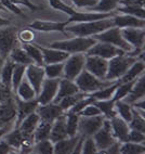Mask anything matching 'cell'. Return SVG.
I'll list each match as a JSON object with an SVG mask.
<instances>
[{"label": "cell", "mask_w": 145, "mask_h": 154, "mask_svg": "<svg viewBox=\"0 0 145 154\" xmlns=\"http://www.w3.org/2000/svg\"><path fill=\"white\" fill-rule=\"evenodd\" d=\"M79 89L77 87L75 80L67 79V78H60V82H59V88L58 92L55 94L54 99H53V103H59L61 100L65 98L67 96H71V94H74L76 92H78Z\"/></svg>", "instance_id": "7402d4cb"}, {"label": "cell", "mask_w": 145, "mask_h": 154, "mask_svg": "<svg viewBox=\"0 0 145 154\" xmlns=\"http://www.w3.org/2000/svg\"><path fill=\"white\" fill-rule=\"evenodd\" d=\"M120 154H144L145 153V146L144 143H135L126 141V142H121Z\"/></svg>", "instance_id": "74e56055"}, {"label": "cell", "mask_w": 145, "mask_h": 154, "mask_svg": "<svg viewBox=\"0 0 145 154\" xmlns=\"http://www.w3.org/2000/svg\"><path fill=\"white\" fill-rule=\"evenodd\" d=\"M98 146H96L95 142L93 140L92 136H88L85 137V140L82 142V148H81V153L83 154H95L98 153Z\"/></svg>", "instance_id": "7dc6e473"}, {"label": "cell", "mask_w": 145, "mask_h": 154, "mask_svg": "<svg viewBox=\"0 0 145 154\" xmlns=\"http://www.w3.org/2000/svg\"><path fill=\"white\" fill-rule=\"evenodd\" d=\"M104 119L105 117L102 114L95 116H79L78 131L85 137L93 136L102 127Z\"/></svg>", "instance_id": "9c48e42d"}, {"label": "cell", "mask_w": 145, "mask_h": 154, "mask_svg": "<svg viewBox=\"0 0 145 154\" xmlns=\"http://www.w3.org/2000/svg\"><path fill=\"white\" fill-rule=\"evenodd\" d=\"M23 49L27 52V54L29 55V58L33 60L34 64L39 66H44V58H42V53L41 50L39 49L38 45H34L33 42L30 44H24L23 45Z\"/></svg>", "instance_id": "d590c367"}, {"label": "cell", "mask_w": 145, "mask_h": 154, "mask_svg": "<svg viewBox=\"0 0 145 154\" xmlns=\"http://www.w3.org/2000/svg\"><path fill=\"white\" fill-rule=\"evenodd\" d=\"M96 40L93 37H79L76 36L74 38L67 40H59L49 44V47L54 49L62 50L65 52L73 54V53H85L95 44Z\"/></svg>", "instance_id": "7a4b0ae2"}, {"label": "cell", "mask_w": 145, "mask_h": 154, "mask_svg": "<svg viewBox=\"0 0 145 154\" xmlns=\"http://www.w3.org/2000/svg\"><path fill=\"white\" fill-rule=\"evenodd\" d=\"M102 114L101 111L95 104H94V102L91 103V104L87 105V106L81 110L79 113H78V115L79 116H95V115H100Z\"/></svg>", "instance_id": "681fc988"}, {"label": "cell", "mask_w": 145, "mask_h": 154, "mask_svg": "<svg viewBox=\"0 0 145 154\" xmlns=\"http://www.w3.org/2000/svg\"><path fill=\"white\" fill-rule=\"evenodd\" d=\"M11 2H13L14 5H22V6L26 7V8L30 9V10H33V11H36V10H38L39 7L36 6L35 3H33V1H30V0H10Z\"/></svg>", "instance_id": "11a10c76"}, {"label": "cell", "mask_w": 145, "mask_h": 154, "mask_svg": "<svg viewBox=\"0 0 145 154\" xmlns=\"http://www.w3.org/2000/svg\"><path fill=\"white\" fill-rule=\"evenodd\" d=\"M14 101L17 105V117H15V127H19V125L22 123L23 119L35 112L37 106L39 105L37 99L33 100H22L17 96H14Z\"/></svg>", "instance_id": "5bb4252c"}, {"label": "cell", "mask_w": 145, "mask_h": 154, "mask_svg": "<svg viewBox=\"0 0 145 154\" xmlns=\"http://www.w3.org/2000/svg\"><path fill=\"white\" fill-rule=\"evenodd\" d=\"M92 37L95 39L96 42H107V44H110L113 46L120 48V49H122L126 52L131 51L132 49L131 46L123 39L122 35H121L120 28L116 27V26L107 28L106 30H104V32H102L100 34H96V35L92 36Z\"/></svg>", "instance_id": "8992f818"}, {"label": "cell", "mask_w": 145, "mask_h": 154, "mask_svg": "<svg viewBox=\"0 0 145 154\" xmlns=\"http://www.w3.org/2000/svg\"><path fill=\"white\" fill-rule=\"evenodd\" d=\"M80 135H76L74 137H67L65 139L59 140L54 142V153L56 154H71L74 152L77 142L79 140Z\"/></svg>", "instance_id": "d4e9b609"}, {"label": "cell", "mask_w": 145, "mask_h": 154, "mask_svg": "<svg viewBox=\"0 0 145 154\" xmlns=\"http://www.w3.org/2000/svg\"><path fill=\"white\" fill-rule=\"evenodd\" d=\"M86 96H87V94L81 92V91H78V92H76V94H71V96H67V97H65V98H63V99L59 102L58 104L62 107V110H63L64 112H66V111H68L73 105H75L77 102L79 101V100H81L82 98Z\"/></svg>", "instance_id": "b9f144b4"}, {"label": "cell", "mask_w": 145, "mask_h": 154, "mask_svg": "<svg viewBox=\"0 0 145 154\" xmlns=\"http://www.w3.org/2000/svg\"><path fill=\"white\" fill-rule=\"evenodd\" d=\"M50 3V6L52 7L54 10H58V11L63 12V13L67 14L69 17H75L78 12V10H75L71 7L67 6L65 2H63L62 0H48Z\"/></svg>", "instance_id": "bcb514c9"}, {"label": "cell", "mask_w": 145, "mask_h": 154, "mask_svg": "<svg viewBox=\"0 0 145 154\" xmlns=\"http://www.w3.org/2000/svg\"><path fill=\"white\" fill-rule=\"evenodd\" d=\"M14 151H15V150L9 146L5 139H3V140L2 139L0 140V154H8V153H12V152H14Z\"/></svg>", "instance_id": "6f0895ef"}, {"label": "cell", "mask_w": 145, "mask_h": 154, "mask_svg": "<svg viewBox=\"0 0 145 154\" xmlns=\"http://www.w3.org/2000/svg\"><path fill=\"white\" fill-rule=\"evenodd\" d=\"M3 138H5L6 142L8 143L11 148H13L15 151H17V150H21L22 144H23V136H22V132H21V130H20L19 128L15 127L13 130L7 132L6 135L3 136Z\"/></svg>", "instance_id": "1f68e13d"}, {"label": "cell", "mask_w": 145, "mask_h": 154, "mask_svg": "<svg viewBox=\"0 0 145 154\" xmlns=\"http://www.w3.org/2000/svg\"><path fill=\"white\" fill-rule=\"evenodd\" d=\"M17 117V105L14 96L0 103V126H10Z\"/></svg>", "instance_id": "ac0fdd59"}, {"label": "cell", "mask_w": 145, "mask_h": 154, "mask_svg": "<svg viewBox=\"0 0 145 154\" xmlns=\"http://www.w3.org/2000/svg\"><path fill=\"white\" fill-rule=\"evenodd\" d=\"M67 131H66V124H65V112L61 116H59L52 123L51 132H50V140L53 143L59 140L67 138Z\"/></svg>", "instance_id": "603a6c76"}, {"label": "cell", "mask_w": 145, "mask_h": 154, "mask_svg": "<svg viewBox=\"0 0 145 154\" xmlns=\"http://www.w3.org/2000/svg\"><path fill=\"white\" fill-rule=\"evenodd\" d=\"M15 92H17V96L22 100H33L37 97L36 96L35 90H34V88L32 87V85H30V84L28 83V80L25 79V78H23V80L20 83V85L17 86Z\"/></svg>", "instance_id": "4dcf8cb0"}, {"label": "cell", "mask_w": 145, "mask_h": 154, "mask_svg": "<svg viewBox=\"0 0 145 154\" xmlns=\"http://www.w3.org/2000/svg\"><path fill=\"white\" fill-rule=\"evenodd\" d=\"M110 129L114 137L120 142H126L128 134L130 131V127H129L128 122L122 119L120 116H114L113 119H110Z\"/></svg>", "instance_id": "d6986e66"}, {"label": "cell", "mask_w": 145, "mask_h": 154, "mask_svg": "<svg viewBox=\"0 0 145 154\" xmlns=\"http://www.w3.org/2000/svg\"><path fill=\"white\" fill-rule=\"evenodd\" d=\"M11 21L9 19H6V17H2L0 15V27H2V26H7V25H10Z\"/></svg>", "instance_id": "680465c9"}, {"label": "cell", "mask_w": 145, "mask_h": 154, "mask_svg": "<svg viewBox=\"0 0 145 154\" xmlns=\"http://www.w3.org/2000/svg\"><path fill=\"white\" fill-rule=\"evenodd\" d=\"M17 38L23 44H30L35 39V34L33 33V29H24L21 32H17Z\"/></svg>", "instance_id": "f907efd6"}, {"label": "cell", "mask_w": 145, "mask_h": 154, "mask_svg": "<svg viewBox=\"0 0 145 154\" xmlns=\"http://www.w3.org/2000/svg\"><path fill=\"white\" fill-rule=\"evenodd\" d=\"M14 62L11 59L7 58L5 61V64L2 66L1 73H0V80L5 86L12 90V75H13V69H14Z\"/></svg>", "instance_id": "4316f807"}, {"label": "cell", "mask_w": 145, "mask_h": 154, "mask_svg": "<svg viewBox=\"0 0 145 154\" xmlns=\"http://www.w3.org/2000/svg\"><path fill=\"white\" fill-rule=\"evenodd\" d=\"M59 82H60V79L44 78L38 96L36 97L39 104H47V103L53 101L55 94L58 92Z\"/></svg>", "instance_id": "4fadbf2b"}, {"label": "cell", "mask_w": 145, "mask_h": 154, "mask_svg": "<svg viewBox=\"0 0 145 154\" xmlns=\"http://www.w3.org/2000/svg\"><path fill=\"white\" fill-rule=\"evenodd\" d=\"M69 21H63V22H55V21H41V20H37L34 21L30 24H28V27L30 29H35L38 32H59V33L65 34L66 30L65 27L67 25H69Z\"/></svg>", "instance_id": "2e32d148"}, {"label": "cell", "mask_w": 145, "mask_h": 154, "mask_svg": "<svg viewBox=\"0 0 145 154\" xmlns=\"http://www.w3.org/2000/svg\"><path fill=\"white\" fill-rule=\"evenodd\" d=\"M112 17L75 23L74 25H67L65 27V30L68 33L74 34L75 36H79V37H92L96 34L106 30L107 28L113 27L114 22H113Z\"/></svg>", "instance_id": "6da1fadb"}, {"label": "cell", "mask_w": 145, "mask_h": 154, "mask_svg": "<svg viewBox=\"0 0 145 154\" xmlns=\"http://www.w3.org/2000/svg\"><path fill=\"white\" fill-rule=\"evenodd\" d=\"M32 152L38 154H52L54 153V144L50 139L37 141L34 143Z\"/></svg>", "instance_id": "7bdbcfd3"}, {"label": "cell", "mask_w": 145, "mask_h": 154, "mask_svg": "<svg viewBox=\"0 0 145 154\" xmlns=\"http://www.w3.org/2000/svg\"><path fill=\"white\" fill-rule=\"evenodd\" d=\"M120 0H99L95 6L90 9H87L90 12H100V13H108L113 10H116L119 6Z\"/></svg>", "instance_id": "d6a6232c"}, {"label": "cell", "mask_w": 145, "mask_h": 154, "mask_svg": "<svg viewBox=\"0 0 145 154\" xmlns=\"http://www.w3.org/2000/svg\"><path fill=\"white\" fill-rule=\"evenodd\" d=\"M93 140L95 142L96 146H98V153H103L110 144L115 142L117 139L114 137L110 129V119H105L103 122V125L98 131L92 136Z\"/></svg>", "instance_id": "ba28073f"}, {"label": "cell", "mask_w": 145, "mask_h": 154, "mask_svg": "<svg viewBox=\"0 0 145 154\" xmlns=\"http://www.w3.org/2000/svg\"><path fill=\"white\" fill-rule=\"evenodd\" d=\"M8 130H9V126H0V140L8 132Z\"/></svg>", "instance_id": "91938a15"}, {"label": "cell", "mask_w": 145, "mask_h": 154, "mask_svg": "<svg viewBox=\"0 0 145 154\" xmlns=\"http://www.w3.org/2000/svg\"><path fill=\"white\" fill-rule=\"evenodd\" d=\"M121 35L123 39L134 49L143 50L145 44V29L139 27L121 28Z\"/></svg>", "instance_id": "7c38bea8"}, {"label": "cell", "mask_w": 145, "mask_h": 154, "mask_svg": "<svg viewBox=\"0 0 145 154\" xmlns=\"http://www.w3.org/2000/svg\"><path fill=\"white\" fill-rule=\"evenodd\" d=\"M94 104L99 107L101 111L102 115L104 116L105 119H110L114 116L117 115V112L115 110V102L112 99L107 100H96L94 101Z\"/></svg>", "instance_id": "83f0119b"}, {"label": "cell", "mask_w": 145, "mask_h": 154, "mask_svg": "<svg viewBox=\"0 0 145 154\" xmlns=\"http://www.w3.org/2000/svg\"><path fill=\"white\" fill-rule=\"evenodd\" d=\"M51 127L52 123L46 121H40L36 127L35 131H34V140L35 142L40 140H46L50 139V132H51Z\"/></svg>", "instance_id": "e575fe53"}, {"label": "cell", "mask_w": 145, "mask_h": 154, "mask_svg": "<svg viewBox=\"0 0 145 154\" xmlns=\"http://www.w3.org/2000/svg\"><path fill=\"white\" fill-rule=\"evenodd\" d=\"M25 76L28 83L32 85L36 92V96H38L39 91L41 89V85L44 83L46 75H44V66H39L36 64L32 63L26 66V71H25Z\"/></svg>", "instance_id": "9a60e30c"}, {"label": "cell", "mask_w": 145, "mask_h": 154, "mask_svg": "<svg viewBox=\"0 0 145 154\" xmlns=\"http://www.w3.org/2000/svg\"><path fill=\"white\" fill-rule=\"evenodd\" d=\"M119 85V82L116 80L115 83L112 84V85L107 86V87H104V88L100 89V90H96L92 94H89L90 96H92L94 99L96 100H107V99H110L115 92L116 88H117V86Z\"/></svg>", "instance_id": "ab89813d"}, {"label": "cell", "mask_w": 145, "mask_h": 154, "mask_svg": "<svg viewBox=\"0 0 145 154\" xmlns=\"http://www.w3.org/2000/svg\"><path fill=\"white\" fill-rule=\"evenodd\" d=\"M75 83H76L79 91L89 94H92V92H94V91H96V90H100V89L104 88V87L112 85V84H114V82H112V80L99 79L98 77H95L94 75L91 74L90 72H88L87 69H83V71L76 77Z\"/></svg>", "instance_id": "277c9868"}, {"label": "cell", "mask_w": 145, "mask_h": 154, "mask_svg": "<svg viewBox=\"0 0 145 154\" xmlns=\"http://www.w3.org/2000/svg\"><path fill=\"white\" fill-rule=\"evenodd\" d=\"M108 60L98 57V55H86L85 69L90 72L91 74L98 77L99 79L106 80L105 77L107 74Z\"/></svg>", "instance_id": "30bf717a"}, {"label": "cell", "mask_w": 145, "mask_h": 154, "mask_svg": "<svg viewBox=\"0 0 145 154\" xmlns=\"http://www.w3.org/2000/svg\"><path fill=\"white\" fill-rule=\"evenodd\" d=\"M130 129L139 130L145 132V119H144V111L137 110L132 106V117L128 123Z\"/></svg>", "instance_id": "f1b7e54d"}, {"label": "cell", "mask_w": 145, "mask_h": 154, "mask_svg": "<svg viewBox=\"0 0 145 154\" xmlns=\"http://www.w3.org/2000/svg\"><path fill=\"white\" fill-rule=\"evenodd\" d=\"M44 69L46 78L60 79V78L63 77L64 62H59V63H52V64H44Z\"/></svg>", "instance_id": "8d00e7d4"}, {"label": "cell", "mask_w": 145, "mask_h": 154, "mask_svg": "<svg viewBox=\"0 0 145 154\" xmlns=\"http://www.w3.org/2000/svg\"><path fill=\"white\" fill-rule=\"evenodd\" d=\"M144 96H145V75L143 74L137 78V82L134 83L132 89L130 90V92L122 100H125L126 102L132 104L134 102L143 99Z\"/></svg>", "instance_id": "cb8c5ba5"}, {"label": "cell", "mask_w": 145, "mask_h": 154, "mask_svg": "<svg viewBox=\"0 0 145 154\" xmlns=\"http://www.w3.org/2000/svg\"><path fill=\"white\" fill-rule=\"evenodd\" d=\"M6 10H7V9L5 8L2 5H1V2H0V11H6Z\"/></svg>", "instance_id": "6125c7cd"}, {"label": "cell", "mask_w": 145, "mask_h": 154, "mask_svg": "<svg viewBox=\"0 0 145 154\" xmlns=\"http://www.w3.org/2000/svg\"><path fill=\"white\" fill-rule=\"evenodd\" d=\"M137 60L135 57H131V55L123 53V54L116 55L114 58L108 60V67H107V74L105 79L106 80H115L120 79L121 77L125 75L128 69L132 64Z\"/></svg>", "instance_id": "3957f363"}, {"label": "cell", "mask_w": 145, "mask_h": 154, "mask_svg": "<svg viewBox=\"0 0 145 154\" xmlns=\"http://www.w3.org/2000/svg\"><path fill=\"white\" fill-rule=\"evenodd\" d=\"M5 59L2 58V57H1V55H0V73H1V69H2V66H3V64H5Z\"/></svg>", "instance_id": "94428289"}, {"label": "cell", "mask_w": 145, "mask_h": 154, "mask_svg": "<svg viewBox=\"0 0 145 154\" xmlns=\"http://www.w3.org/2000/svg\"><path fill=\"white\" fill-rule=\"evenodd\" d=\"M17 27L2 26L0 27V55L5 60L9 58V54L19 45Z\"/></svg>", "instance_id": "5b68a950"}, {"label": "cell", "mask_w": 145, "mask_h": 154, "mask_svg": "<svg viewBox=\"0 0 145 154\" xmlns=\"http://www.w3.org/2000/svg\"><path fill=\"white\" fill-rule=\"evenodd\" d=\"M39 49L41 50L42 58H44V64H52L59 63V62H64L66 59L69 57V53L62 51V50L54 49L51 47H41L38 45Z\"/></svg>", "instance_id": "44dd1931"}, {"label": "cell", "mask_w": 145, "mask_h": 154, "mask_svg": "<svg viewBox=\"0 0 145 154\" xmlns=\"http://www.w3.org/2000/svg\"><path fill=\"white\" fill-rule=\"evenodd\" d=\"M78 121L79 115L76 113H71L69 111L65 112V124H66V131L68 137H74L78 132Z\"/></svg>", "instance_id": "836d02e7"}, {"label": "cell", "mask_w": 145, "mask_h": 154, "mask_svg": "<svg viewBox=\"0 0 145 154\" xmlns=\"http://www.w3.org/2000/svg\"><path fill=\"white\" fill-rule=\"evenodd\" d=\"M78 9H90L98 3L99 0H71Z\"/></svg>", "instance_id": "816d5d0a"}, {"label": "cell", "mask_w": 145, "mask_h": 154, "mask_svg": "<svg viewBox=\"0 0 145 154\" xmlns=\"http://www.w3.org/2000/svg\"><path fill=\"white\" fill-rule=\"evenodd\" d=\"M127 141L130 142H135V143H144L145 141V132L139 131V130L130 129L128 134V138Z\"/></svg>", "instance_id": "c3c4849f"}, {"label": "cell", "mask_w": 145, "mask_h": 154, "mask_svg": "<svg viewBox=\"0 0 145 154\" xmlns=\"http://www.w3.org/2000/svg\"><path fill=\"white\" fill-rule=\"evenodd\" d=\"M115 110L117 112V115L120 116L121 119L126 122H130L132 117V105L125 100H119L115 102Z\"/></svg>", "instance_id": "f35d334b"}, {"label": "cell", "mask_w": 145, "mask_h": 154, "mask_svg": "<svg viewBox=\"0 0 145 154\" xmlns=\"http://www.w3.org/2000/svg\"><path fill=\"white\" fill-rule=\"evenodd\" d=\"M86 55L83 53H73L64 61L63 77L75 80L76 77L85 69Z\"/></svg>", "instance_id": "52a82bcc"}, {"label": "cell", "mask_w": 145, "mask_h": 154, "mask_svg": "<svg viewBox=\"0 0 145 154\" xmlns=\"http://www.w3.org/2000/svg\"><path fill=\"white\" fill-rule=\"evenodd\" d=\"M9 59H11L14 63L22 64V65H25V66L34 63L33 60H32V59L29 58V55L27 54V52L23 49V47H19V46L14 48L11 52H10Z\"/></svg>", "instance_id": "f546056e"}, {"label": "cell", "mask_w": 145, "mask_h": 154, "mask_svg": "<svg viewBox=\"0 0 145 154\" xmlns=\"http://www.w3.org/2000/svg\"><path fill=\"white\" fill-rule=\"evenodd\" d=\"M114 26L118 28H126V27H145V19H140V17L129 15V14H119V15H114L112 17Z\"/></svg>", "instance_id": "ffe728a7"}, {"label": "cell", "mask_w": 145, "mask_h": 154, "mask_svg": "<svg viewBox=\"0 0 145 154\" xmlns=\"http://www.w3.org/2000/svg\"><path fill=\"white\" fill-rule=\"evenodd\" d=\"M25 71H26V66L22 64H14L13 69V75H12V91L15 92L17 86L23 80L25 76Z\"/></svg>", "instance_id": "ee69618b"}, {"label": "cell", "mask_w": 145, "mask_h": 154, "mask_svg": "<svg viewBox=\"0 0 145 154\" xmlns=\"http://www.w3.org/2000/svg\"><path fill=\"white\" fill-rule=\"evenodd\" d=\"M144 69H145V64L144 61L141 59L139 60L137 59L133 64H132L130 67L128 69V71L125 73L120 79H118L119 83H127V82H131V80L137 79L141 75L144 74Z\"/></svg>", "instance_id": "484cf974"}, {"label": "cell", "mask_w": 145, "mask_h": 154, "mask_svg": "<svg viewBox=\"0 0 145 154\" xmlns=\"http://www.w3.org/2000/svg\"><path fill=\"white\" fill-rule=\"evenodd\" d=\"M0 2H1V5H2V6L5 7L7 10L11 11L12 13L17 14V15H23L22 10H21V9H20L17 5H14L13 2H11L10 0H0Z\"/></svg>", "instance_id": "db71d44e"}, {"label": "cell", "mask_w": 145, "mask_h": 154, "mask_svg": "<svg viewBox=\"0 0 145 154\" xmlns=\"http://www.w3.org/2000/svg\"><path fill=\"white\" fill-rule=\"evenodd\" d=\"M12 97H13V91L10 88H8L7 86L3 85L1 83V80H0V103L7 101L8 99L12 98Z\"/></svg>", "instance_id": "f5cc1de1"}, {"label": "cell", "mask_w": 145, "mask_h": 154, "mask_svg": "<svg viewBox=\"0 0 145 154\" xmlns=\"http://www.w3.org/2000/svg\"><path fill=\"white\" fill-rule=\"evenodd\" d=\"M135 82H137V79L131 80V82H127V83H119V85L117 86V88H116L115 92H114V94H113L110 99L114 102L125 99V97L130 92V90L132 89Z\"/></svg>", "instance_id": "60d3db41"}, {"label": "cell", "mask_w": 145, "mask_h": 154, "mask_svg": "<svg viewBox=\"0 0 145 154\" xmlns=\"http://www.w3.org/2000/svg\"><path fill=\"white\" fill-rule=\"evenodd\" d=\"M118 12L123 14H129V15H133V17H140V19H144V7L139 6H119L116 8Z\"/></svg>", "instance_id": "f6af8a7d"}, {"label": "cell", "mask_w": 145, "mask_h": 154, "mask_svg": "<svg viewBox=\"0 0 145 154\" xmlns=\"http://www.w3.org/2000/svg\"><path fill=\"white\" fill-rule=\"evenodd\" d=\"M36 113L39 115L40 121H46L53 123L59 116L64 114V111L58 103H47V104H39L36 109Z\"/></svg>", "instance_id": "e0dca14e"}, {"label": "cell", "mask_w": 145, "mask_h": 154, "mask_svg": "<svg viewBox=\"0 0 145 154\" xmlns=\"http://www.w3.org/2000/svg\"><path fill=\"white\" fill-rule=\"evenodd\" d=\"M120 144L121 142L120 141L116 140L115 142L113 143V144H110L108 148L105 150L103 153H107V154H118L119 153V150H120Z\"/></svg>", "instance_id": "9f6ffc18"}, {"label": "cell", "mask_w": 145, "mask_h": 154, "mask_svg": "<svg viewBox=\"0 0 145 154\" xmlns=\"http://www.w3.org/2000/svg\"><path fill=\"white\" fill-rule=\"evenodd\" d=\"M86 53H87L86 55H98V57H101L105 60H110L116 55L126 53V51H123L122 49L116 47V46L107 44V42H96Z\"/></svg>", "instance_id": "8fae6325"}]
</instances>
